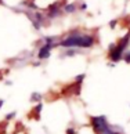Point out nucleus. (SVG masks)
I'll use <instances>...</instances> for the list:
<instances>
[{
    "label": "nucleus",
    "mask_w": 130,
    "mask_h": 134,
    "mask_svg": "<svg viewBox=\"0 0 130 134\" xmlns=\"http://www.w3.org/2000/svg\"><path fill=\"white\" fill-rule=\"evenodd\" d=\"M96 43V39L90 35H83L80 32H71L68 35V37L62 39L59 42L58 46H64V47H91Z\"/></svg>",
    "instance_id": "1"
},
{
    "label": "nucleus",
    "mask_w": 130,
    "mask_h": 134,
    "mask_svg": "<svg viewBox=\"0 0 130 134\" xmlns=\"http://www.w3.org/2000/svg\"><path fill=\"white\" fill-rule=\"evenodd\" d=\"M91 125L93 129L97 134H102L104 131L109 127L108 122H107V118L105 116H97V118H91Z\"/></svg>",
    "instance_id": "2"
},
{
    "label": "nucleus",
    "mask_w": 130,
    "mask_h": 134,
    "mask_svg": "<svg viewBox=\"0 0 130 134\" xmlns=\"http://www.w3.org/2000/svg\"><path fill=\"white\" fill-rule=\"evenodd\" d=\"M61 11H62V7L59 6V3H56V4H53V6L48 8L47 17L50 19H54V18H57V17L61 15Z\"/></svg>",
    "instance_id": "3"
},
{
    "label": "nucleus",
    "mask_w": 130,
    "mask_h": 134,
    "mask_svg": "<svg viewBox=\"0 0 130 134\" xmlns=\"http://www.w3.org/2000/svg\"><path fill=\"white\" fill-rule=\"evenodd\" d=\"M42 109H43V104H42V102H39L37 105L32 109V112H31V118L33 116V118L37 120V119L40 118V112H42Z\"/></svg>",
    "instance_id": "4"
},
{
    "label": "nucleus",
    "mask_w": 130,
    "mask_h": 134,
    "mask_svg": "<svg viewBox=\"0 0 130 134\" xmlns=\"http://www.w3.org/2000/svg\"><path fill=\"white\" fill-rule=\"evenodd\" d=\"M76 8H78V6L76 4H65V6L62 7V11L64 13H67V14H72V13H75L76 11Z\"/></svg>",
    "instance_id": "5"
},
{
    "label": "nucleus",
    "mask_w": 130,
    "mask_h": 134,
    "mask_svg": "<svg viewBox=\"0 0 130 134\" xmlns=\"http://www.w3.org/2000/svg\"><path fill=\"white\" fill-rule=\"evenodd\" d=\"M42 100V94L39 93H33L31 96V101H40Z\"/></svg>",
    "instance_id": "6"
},
{
    "label": "nucleus",
    "mask_w": 130,
    "mask_h": 134,
    "mask_svg": "<svg viewBox=\"0 0 130 134\" xmlns=\"http://www.w3.org/2000/svg\"><path fill=\"white\" fill-rule=\"evenodd\" d=\"M84 77H86V75H84V73H82V75H79L78 77H75V82H76V83H82Z\"/></svg>",
    "instance_id": "7"
},
{
    "label": "nucleus",
    "mask_w": 130,
    "mask_h": 134,
    "mask_svg": "<svg viewBox=\"0 0 130 134\" xmlns=\"http://www.w3.org/2000/svg\"><path fill=\"white\" fill-rule=\"evenodd\" d=\"M123 59H124L127 64H130V51H127V53L123 54Z\"/></svg>",
    "instance_id": "8"
},
{
    "label": "nucleus",
    "mask_w": 130,
    "mask_h": 134,
    "mask_svg": "<svg viewBox=\"0 0 130 134\" xmlns=\"http://www.w3.org/2000/svg\"><path fill=\"white\" fill-rule=\"evenodd\" d=\"M14 116H15V112H11V113H7V115H6V120H10V119H13Z\"/></svg>",
    "instance_id": "9"
},
{
    "label": "nucleus",
    "mask_w": 130,
    "mask_h": 134,
    "mask_svg": "<svg viewBox=\"0 0 130 134\" xmlns=\"http://www.w3.org/2000/svg\"><path fill=\"white\" fill-rule=\"evenodd\" d=\"M67 134H76V130L72 127H69V129H67Z\"/></svg>",
    "instance_id": "10"
},
{
    "label": "nucleus",
    "mask_w": 130,
    "mask_h": 134,
    "mask_svg": "<svg viewBox=\"0 0 130 134\" xmlns=\"http://www.w3.org/2000/svg\"><path fill=\"white\" fill-rule=\"evenodd\" d=\"M86 8H87V4H86V3H82V4H80V10H82V11H84Z\"/></svg>",
    "instance_id": "11"
},
{
    "label": "nucleus",
    "mask_w": 130,
    "mask_h": 134,
    "mask_svg": "<svg viewBox=\"0 0 130 134\" xmlns=\"http://www.w3.org/2000/svg\"><path fill=\"white\" fill-rule=\"evenodd\" d=\"M109 25H111V28H115V25H116V21H112Z\"/></svg>",
    "instance_id": "12"
},
{
    "label": "nucleus",
    "mask_w": 130,
    "mask_h": 134,
    "mask_svg": "<svg viewBox=\"0 0 130 134\" xmlns=\"http://www.w3.org/2000/svg\"><path fill=\"white\" fill-rule=\"evenodd\" d=\"M3 104H4V101H3V100H0V108L3 107Z\"/></svg>",
    "instance_id": "13"
},
{
    "label": "nucleus",
    "mask_w": 130,
    "mask_h": 134,
    "mask_svg": "<svg viewBox=\"0 0 130 134\" xmlns=\"http://www.w3.org/2000/svg\"><path fill=\"white\" fill-rule=\"evenodd\" d=\"M0 4H2V0H0Z\"/></svg>",
    "instance_id": "14"
}]
</instances>
